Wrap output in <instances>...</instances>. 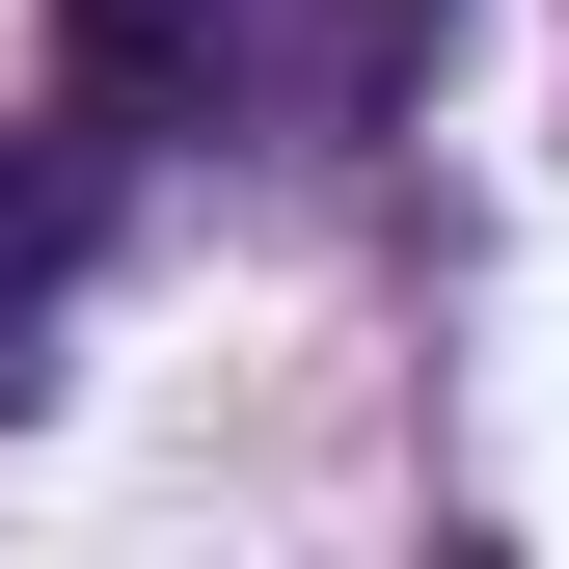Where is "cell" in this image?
Listing matches in <instances>:
<instances>
[{"mask_svg": "<svg viewBox=\"0 0 569 569\" xmlns=\"http://www.w3.org/2000/svg\"><path fill=\"white\" fill-rule=\"evenodd\" d=\"M0 407H28V299H0Z\"/></svg>", "mask_w": 569, "mask_h": 569, "instance_id": "3", "label": "cell"}, {"mask_svg": "<svg viewBox=\"0 0 569 569\" xmlns=\"http://www.w3.org/2000/svg\"><path fill=\"white\" fill-rule=\"evenodd\" d=\"M218 82V0H82V109H190Z\"/></svg>", "mask_w": 569, "mask_h": 569, "instance_id": "1", "label": "cell"}, {"mask_svg": "<svg viewBox=\"0 0 569 569\" xmlns=\"http://www.w3.org/2000/svg\"><path fill=\"white\" fill-rule=\"evenodd\" d=\"M435 54H461V0H326V82H352V109H407Z\"/></svg>", "mask_w": 569, "mask_h": 569, "instance_id": "2", "label": "cell"}]
</instances>
